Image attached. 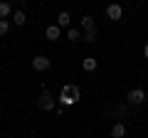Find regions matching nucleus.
I'll return each mask as SVG.
<instances>
[{
    "label": "nucleus",
    "mask_w": 148,
    "mask_h": 138,
    "mask_svg": "<svg viewBox=\"0 0 148 138\" xmlns=\"http://www.w3.org/2000/svg\"><path fill=\"white\" fill-rule=\"evenodd\" d=\"M8 32H10V22H8V20H0V37L8 35Z\"/></svg>",
    "instance_id": "nucleus-13"
},
{
    "label": "nucleus",
    "mask_w": 148,
    "mask_h": 138,
    "mask_svg": "<svg viewBox=\"0 0 148 138\" xmlns=\"http://www.w3.org/2000/svg\"><path fill=\"white\" fill-rule=\"evenodd\" d=\"M82 30H84V32H86V30H94V17L86 15L84 20H82Z\"/></svg>",
    "instance_id": "nucleus-12"
},
{
    "label": "nucleus",
    "mask_w": 148,
    "mask_h": 138,
    "mask_svg": "<svg viewBox=\"0 0 148 138\" xmlns=\"http://www.w3.org/2000/svg\"><path fill=\"white\" fill-rule=\"evenodd\" d=\"M96 40V30H86L84 32V42H94Z\"/></svg>",
    "instance_id": "nucleus-14"
},
{
    "label": "nucleus",
    "mask_w": 148,
    "mask_h": 138,
    "mask_svg": "<svg viewBox=\"0 0 148 138\" xmlns=\"http://www.w3.org/2000/svg\"><path fill=\"white\" fill-rule=\"evenodd\" d=\"M49 64H52V59L42 57V54L32 59V69H37V72H45V69H49Z\"/></svg>",
    "instance_id": "nucleus-3"
},
{
    "label": "nucleus",
    "mask_w": 148,
    "mask_h": 138,
    "mask_svg": "<svg viewBox=\"0 0 148 138\" xmlns=\"http://www.w3.org/2000/svg\"><path fill=\"white\" fill-rule=\"evenodd\" d=\"M82 64H84L86 72H94V69H96V59L94 57H84V62H82Z\"/></svg>",
    "instance_id": "nucleus-10"
},
{
    "label": "nucleus",
    "mask_w": 148,
    "mask_h": 138,
    "mask_svg": "<svg viewBox=\"0 0 148 138\" xmlns=\"http://www.w3.org/2000/svg\"><path fill=\"white\" fill-rule=\"evenodd\" d=\"M123 136H126V126L123 123H116L111 128V138H123Z\"/></svg>",
    "instance_id": "nucleus-8"
},
{
    "label": "nucleus",
    "mask_w": 148,
    "mask_h": 138,
    "mask_svg": "<svg viewBox=\"0 0 148 138\" xmlns=\"http://www.w3.org/2000/svg\"><path fill=\"white\" fill-rule=\"evenodd\" d=\"M45 35H47V40H59V35H62V27H59V25H49L47 30H45Z\"/></svg>",
    "instance_id": "nucleus-6"
},
{
    "label": "nucleus",
    "mask_w": 148,
    "mask_h": 138,
    "mask_svg": "<svg viewBox=\"0 0 148 138\" xmlns=\"http://www.w3.org/2000/svg\"><path fill=\"white\" fill-rule=\"evenodd\" d=\"M128 104H143L146 101V91L143 89H133V91H128Z\"/></svg>",
    "instance_id": "nucleus-4"
},
{
    "label": "nucleus",
    "mask_w": 148,
    "mask_h": 138,
    "mask_svg": "<svg viewBox=\"0 0 148 138\" xmlns=\"http://www.w3.org/2000/svg\"><path fill=\"white\" fill-rule=\"evenodd\" d=\"M69 22H72L69 12H59V15H57V25H59V27H69Z\"/></svg>",
    "instance_id": "nucleus-9"
},
{
    "label": "nucleus",
    "mask_w": 148,
    "mask_h": 138,
    "mask_svg": "<svg viewBox=\"0 0 148 138\" xmlns=\"http://www.w3.org/2000/svg\"><path fill=\"white\" fill-rule=\"evenodd\" d=\"M106 15H109V20H121V17H123V8L114 3V5H109V10H106Z\"/></svg>",
    "instance_id": "nucleus-5"
},
{
    "label": "nucleus",
    "mask_w": 148,
    "mask_h": 138,
    "mask_svg": "<svg viewBox=\"0 0 148 138\" xmlns=\"http://www.w3.org/2000/svg\"><path fill=\"white\" fill-rule=\"evenodd\" d=\"M10 12H12L10 3H8V0H3V3H0V20H8V17H10Z\"/></svg>",
    "instance_id": "nucleus-7"
},
{
    "label": "nucleus",
    "mask_w": 148,
    "mask_h": 138,
    "mask_svg": "<svg viewBox=\"0 0 148 138\" xmlns=\"http://www.w3.org/2000/svg\"><path fill=\"white\" fill-rule=\"evenodd\" d=\"M67 40L77 42V40H79V30H67Z\"/></svg>",
    "instance_id": "nucleus-15"
},
{
    "label": "nucleus",
    "mask_w": 148,
    "mask_h": 138,
    "mask_svg": "<svg viewBox=\"0 0 148 138\" xmlns=\"http://www.w3.org/2000/svg\"><path fill=\"white\" fill-rule=\"evenodd\" d=\"M37 106L42 109V111H52L54 101H52V96H49V91H47V89L42 91V96H40V101H37Z\"/></svg>",
    "instance_id": "nucleus-2"
},
{
    "label": "nucleus",
    "mask_w": 148,
    "mask_h": 138,
    "mask_svg": "<svg viewBox=\"0 0 148 138\" xmlns=\"http://www.w3.org/2000/svg\"><path fill=\"white\" fill-rule=\"evenodd\" d=\"M79 99H82V91L77 84H64L62 86V91H59V104L62 106H74Z\"/></svg>",
    "instance_id": "nucleus-1"
},
{
    "label": "nucleus",
    "mask_w": 148,
    "mask_h": 138,
    "mask_svg": "<svg viewBox=\"0 0 148 138\" xmlns=\"http://www.w3.org/2000/svg\"><path fill=\"white\" fill-rule=\"evenodd\" d=\"M25 20H27V17H25V12H22V10L12 12V22H15V25H25Z\"/></svg>",
    "instance_id": "nucleus-11"
},
{
    "label": "nucleus",
    "mask_w": 148,
    "mask_h": 138,
    "mask_svg": "<svg viewBox=\"0 0 148 138\" xmlns=\"http://www.w3.org/2000/svg\"><path fill=\"white\" fill-rule=\"evenodd\" d=\"M143 57L148 59V44H146V47H143Z\"/></svg>",
    "instance_id": "nucleus-16"
}]
</instances>
